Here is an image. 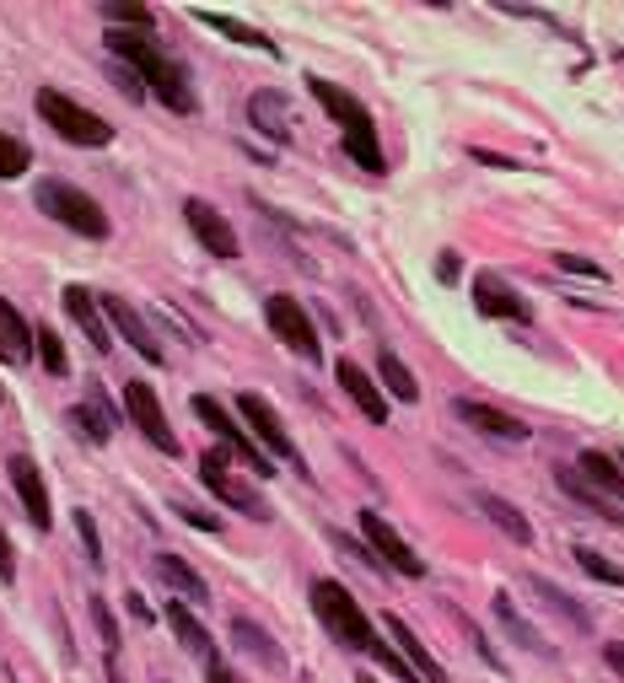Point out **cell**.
I'll use <instances>...</instances> for the list:
<instances>
[{
	"label": "cell",
	"mask_w": 624,
	"mask_h": 683,
	"mask_svg": "<svg viewBox=\"0 0 624 683\" xmlns=\"http://www.w3.org/2000/svg\"><path fill=\"white\" fill-rule=\"evenodd\" d=\"M312 614L323 620V629H328V635H334L345 651H367V657H372V662H382V668H388V673H393L398 683H420V673H415V668L398 657V646L377 640L372 620L361 614V603H356V598H350L339 581H328V576H323V581H312Z\"/></svg>",
	"instance_id": "1"
},
{
	"label": "cell",
	"mask_w": 624,
	"mask_h": 683,
	"mask_svg": "<svg viewBox=\"0 0 624 683\" xmlns=\"http://www.w3.org/2000/svg\"><path fill=\"white\" fill-rule=\"evenodd\" d=\"M108 49H114V60L129 65L140 81H146V92H157L173 114H194V86H188L184 65L173 60V55H162L146 33H125V27H108Z\"/></svg>",
	"instance_id": "2"
},
{
	"label": "cell",
	"mask_w": 624,
	"mask_h": 683,
	"mask_svg": "<svg viewBox=\"0 0 624 683\" xmlns=\"http://www.w3.org/2000/svg\"><path fill=\"white\" fill-rule=\"evenodd\" d=\"M308 92L317 97V108L334 119V125L345 129V151H350V162L356 167H367V173H388V162H382V146H377V125L372 114L361 108V97H350L345 86H334V81H317L312 76Z\"/></svg>",
	"instance_id": "3"
},
{
	"label": "cell",
	"mask_w": 624,
	"mask_h": 683,
	"mask_svg": "<svg viewBox=\"0 0 624 683\" xmlns=\"http://www.w3.org/2000/svg\"><path fill=\"white\" fill-rule=\"evenodd\" d=\"M33 199H38V210H49V221L70 227L76 238H92V243H103V238H108V216H103V205H97L92 194H81L76 184L44 178Z\"/></svg>",
	"instance_id": "4"
},
{
	"label": "cell",
	"mask_w": 624,
	"mask_h": 683,
	"mask_svg": "<svg viewBox=\"0 0 624 683\" xmlns=\"http://www.w3.org/2000/svg\"><path fill=\"white\" fill-rule=\"evenodd\" d=\"M33 103H38L44 125L55 129L60 140H70V146H108V140H114V125H108V119H97L92 108H81L76 97H65L55 86H44Z\"/></svg>",
	"instance_id": "5"
},
{
	"label": "cell",
	"mask_w": 624,
	"mask_h": 683,
	"mask_svg": "<svg viewBox=\"0 0 624 683\" xmlns=\"http://www.w3.org/2000/svg\"><path fill=\"white\" fill-rule=\"evenodd\" d=\"M194 415L221 436V447H227L232 458H243V463H249V474H264V479L275 474V468H269V452H264V447H258V441H253V436L243 431V426H238V420H232V415H227L210 393H199V398H194Z\"/></svg>",
	"instance_id": "6"
},
{
	"label": "cell",
	"mask_w": 624,
	"mask_h": 683,
	"mask_svg": "<svg viewBox=\"0 0 624 683\" xmlns=\"http://www.w3.org/2000/svg\"><path fill=\"white\" fill-rule=\"evenodd\" d=\"M199 479H205V490H210V496H221L232 511H243V517H253V522H264V517H269L264 496L253 490L249 479H238V474H232L227 452H205V458H199Z\"/></svg>",
	"instance_id": "7"
},
{
	"label": "cell",
	"mask_w": 624,
	"mask_h": 683,
	"mask_svg": "<svg viewBox=\"0 0 624 683\" xmlns=\"http://www.w3.org/2000/svg\"><path fill=\"white\" fill-rule=\"evenodd\" d=\"M264 323H269V328H275V339H280L286 350H297L302 361H317V356H323L317 328H312L308 308H302L297 297H269V302H264Z\"/></svg>",
	"instance_id": "8"
},
{
	"label": "cell",
	"mask_w": 624,
	"mask_h": 683,
	"mask_svg": "<svg viewBox=\"0 0 624 683\" xmlns=\"http://www.w3.org/2000/svg\"><path fill=\"white\" fill-rule=\"evenodd\" d=\"M125 409H129V420H135V431L146 436L157 452H178V431L167 426V415H162V404H157V393H151V382H129L125 387Z\"/></svg>",
	"instance_id": "9"
},
{
	"label": "cell",
	"mask_w": 624,
	"mask_h": 683,
	"mask_svg": "<svg viewBox=\"0 0 624 683\" xmlns=\"http://www.w3.org/2000/svg\"><path fill=\"white\" fill-rule=\"evenodd\" d=\"M184 221H188V232L199 238V248L205 253L238 258V232H232V221H227L210 199H184Z\"/></svg>",
	"instance_id": "10"
},
{
	"label": "cell",
	"mask_w": 624,
	"mask_h": 683,
	"mask_svg": "<svg viewBox=\"0 0 624 683\" xmlns=\"http://www.w3.org/2000/svg\"><path fill=\"white\" fill-rule=\"evenodd\" d=\"M361 533H367V544H372V555L382 565H393L398 576H426V559L415 555L393 528H388V517H377V511H361Z\"/></svg>",
	"instance_id": "11"
},
{
	"label": "cell",
	"mask_w": 624,
	"mask_h": 683,
	"mask_svg": "<svg viewBox=\"0 0 624 683\" xmlns=\"http://www.w3.org/2000/svg\"><path fill=\"white\" fill-rule=\"evenodd\" d=\"M5 474H11V485H16V496H22V506H27V522H33L38 533H49L55 511H49V490H44V474H38V463L16 452V458L5 463Z\"/></svg>",
	"instance_id": "12"
},
{
	"label": "cell",
	"mask_w": 624,
	"mask_h": 683,
	"mask_svg": "<svg viewBox=\"0 0 624 683\" xmlns=\"http://www.w3.org/2000/svg\"><path fill=\"white\" fill-rule=\"evenodd\" d=\"M238 409H243V420L253 426V436H258V441H264V447H269L275 458L297 463V441H291V431L280 426V415H275V409H269V404H264L258 393H243V398H238Z\"/></svg>",
	"instance_id": "13"
},
{
	"label": "cell",
	"mask_w": 624,
	"mask_h": 683,
	"mask_svg": "<svg viewBox=\"0 0 624 683\" xmlns=\"http://www.w3.org/2000/svg\"><path fill=\"white\" fill-rule=\"evenodd\" d=\"M474 308L485 312V317H506V323H528L533 317V308L500 275H474Z\"/></svg>",
	"instance_id": "14"
},
{
	"label": "cell",
	"mask_w": 624,
	"mask_h": 683,
	"mask_svg": "<svg viewBox=\"0 0 624 683\" xmlns=\"http://www.w3.org/2000/svg\"><path fill=\"white\" fill-rule=\"evenodd\" d=\"M382 629H388V640L398 646V657H404V662H409V668L420 673V683H447L441 662L431 657V651H426V640H420V635H415L409 624L398 620V614H388V620H382Z\"/></svg>",
	"instance_id": "15"
},
{
	"label": "cell",
	"mask_w": 624,
	"mask_h": 683,
	"mask_svg": "<svg viewBox=\"0 0 624 683\" xmlns=\"http://www.w3.org/2000/svg\"><path fill=\"white\" fill-rule=\"evenodd\" d=\"M65 312L76 317V328L92 339V350H108L114 339H108V312H103V302L86 291V286H65Z\"/></svg>",
	"instance_id": "16"
},
{
	"label": "cell",
	"mask_w": 624,
	"mask_h": 683,
	"mask_svg": "<svg viewBox=\"0 0 624 683\" xmlns=\"http://www.w3.org/2000/svg\"><path fill=\"white\" fill-rule=\"evenodd\" d=\"M97 302H103V312H108V323H114V328L125 334V339L135 345V350H140V356H146V361H162V345H157L151 323H146L140 312L129 308L125 297H97Z\"/></svg>",
	"instance_id": "17"
},
{
	"label": "cell",
	"mask_w": 624,
	"mask_h": 683,
	"mask_svg": "<svg viewBox=\"0 0 624 683\" xmlns=\"http://www.w3.org/2000/svg\"><path fill=\"white\" fill-rule=\"evenodd\" d=\"M452 409H458V420H463V426H474L479 436H496V441H528V426H522V420H511V415H500V409H490V404L458 398Z\"/></svg>",
	"instance_id": "18"
},
{
	"label": "cell",
	"mask_w": 624,
	"mask_h": 683,
	"mask_svg": "<svg viewBox=\"0 0 624 683\" xmlns=\"http://www.w3.org/2000/svg\"><path fill=\"white\" fill-rule=\"evenodd\" d=\"M576 474H581L603 500L624 506V463L620 458H609V452H581V458H576Z\"/></svg>",
	"instance_id": "19"
},
{
	"label": "cell",
	"mask_w": 624,
	"mask_h": 683,
	"mask_svg": "<svg viewBox=\"0 0 624 683\" xmlns=\"http://www.w3.org/2000/svg\"><path fill=\"white\" fill-rule=\"evenodd\" d=\"M151 570H157V581H162V587L184 592V603H194V609H205V603H210V587H205V576H199L188 559L157 555V559H151Z\"/></svg>",
	"instance_id": "20"
},
{
	"label": "cell",
	"mask_w": 624,
	"mask_h": 683,
	"mask_svg": "<svg viewBox=\"0 0 624 683\" xmlns=\"http://www.w3.org/2000/svg\"><path fill=\"white\" fill-rule=\"evenodd\" d=\"M334 377H339V387H345V393L356 398V409H361V415H367L372 426H382V420H388V398L377 393V382L361 372L356 361H339V367H334Z\"/></svg>",
	"instance_id": "21"
},
{
	"label": "cell",
	"mask_w": 624,
	"mask_h": 683,
	"mask_svg": "<svg viewBox=\"0 0 624 683\" xmlns=\"http://www.w3.org/2000/svg\"><path fill=\"white\" fill-rule=\"evenodd\" d=\"M249 119H253V129H264V135H275V140H291V103H286L280 92H253Z\"/></svg>",
	"instance_id": "22"
},
{
	"label": "cell",
	"mask_w": 624,
	"mask_h": 683,
	"mask_svg": "<svg viewBox=\"0 0 624 683\" xmlns=\"http://www.w3.org/2000/svg\"><path fill=\"white\" fill-rule=\"evenodd\" d=\"M70 426L86 436V441H108V436H114V426H119V420H114V409H108L103 387H92V393H86V404L70 415Z\"/></svg>",
	"instance_id": "23"
},
{
	"label": "cell",
	"mask_w": 624,
	"mask_h": 683,
	"mask_svg": "<svg viewBox=\"0 0 624 683\" xmlns=\"http://www.w3.org/2000/svg\"><path fill=\"white\" fill-rule=\"evenodd\" d=\"M555 485H561V490H565L570 500H576V506H587L592 517H603V522H620L614 500H603V496H598V490H592V485H587V479L576 474V463H561V468H555Z\"/></svg>",
	"instance_id": "24"
},
{
	"label": "cell",
	"mask_w": 624,
	"mask_h": 683,
	"mask_svg": "<svg viewBox=\"0 0 624 683\" xmlns=\"http://www.w3.org/2000/svg\"><path fill=\"white\" fill-rule=\"evenodd\" d=\"M194 22L216 27L221 38H232V44H243V49H264V55H280V49H275V38H264L258 27H243L238 16H221V11H194Z\"/></svg>",
	"instance_id": "25"
},
{
	"label": "cell",
	"mask_w": 624,
	"mask_h": 683,
	"mask_svg": "<svg viewBox=\"0 0 624 683\" xmlns=\"http://www.w3.org/2000/svg\"><path fill=\"white\" fill-rule=\"evenodd\" d=\"M479 511H485V517L496 522V528L506 533V539H511V544H522V549L533 544V522H528V517H522V511H517L511 500H500V496H479Z\"/></svg>",
	"instance_id": "26"
},
{
	"label": "cell",
	"mask_w": 624,
	"mask_h": 683,
	"mask_svg": "<svg viewBox=\"0 0 624 683\" xmlns=\"http://www.w3.org/2000/svg\"><path fill=\"white\" fill-rule=\"evenodd\" d=\"M27 350H33V328L22 323V312L0 297V356L5 361H27Z\"/></svg>",
	"instance_id": "27"
},
{
	"label": "cell",
	"mask_w": 624,
	"mask_h": 683,
	"mask_svg": "<svg viewBox=\"0 0 624 683\" xmlns=\"http://www.w3.org/2000/svg\"><path fill=\"white\" fill-rule=\"evenodd\" d=\"M528 587H533V598H539L544 609H555V614H561L565 624H576V629H592V614H587V609H581V603H576L570 592H561L555 581H544V576H533Z\"/></svg>",
	"instance_id": "28"
},
{
	"label": "cell",
	"mask_w": 624,
	"mask_h": 683,
	"mask_svg": "<svg viewBox=\"0 0 624 683\" xmlns=\"http://www.w3.org/2000/svg\"><path fill=\"white\" fill-rule=\"evenodd\" d=\"M167 629L184 640V651H194V657H210V635H205V624L194 620V614H188V603H178V598L167 603Z\"/></svg>",
	"instance_id": "29"
},
{
	"label": "cell",
	"mask_w": 624,
	"mask_h": 683,
	"mask_svg": "<svg viewBox=\"0 0 624 683\" xmlns=\"http://www.w3.org/2000/svg\"><path fill=\"white\" fill-rule=\"evenodd\" d=\"M232 640H238L249 657H258L264 668H280V662H286V657H280V646H275V640H269V635H264L253 620H232Z\"/></svg>",
	"instance_id": "30"
},
{
	"label": "cell",
	"mask_w": 624,
	"mask_h": 683,
	"mask_svg": "<svg viewBox=\"0 0 624 683\" xmlns=\"http://www.w3.org/2000/svg\"><path fill=\"white\" fill-rule=\"evenodd\" d=\"M377 372H382L388 393H393L398 404H415V398H420V382H415V372H409V367H404L393 350H382V356H377Z\"/></svg>",
	"instance_id": "31"
},
{
	"label": "cell",
	"mask_w": 624,
	"mask_h": 683,
	"mask_svg": "<svg viewBox=\"0 0 624 683\" xmlns=\"http://www.w3.org/2000/svg\"><path fill=\"white\" fill-rule=\"evenodd\" d=\"M496 620L506 624V635H511L517 646H528V651H539V657H550V646L539 640V629H533V624H528V620H522V614H517V609H511V598H506V592H500V598H496Z\"/></svg>",
	"instance_id": "32"
},
{
	"label": "cell",
	"mask_w": 624,
	"mask_h": 683,
	"mask_svg": "<svg viewBox=\"0 0 624 683\" xmlns=\"http://www.w3.org/2000/svg\"><path fill=\"white\" fill-rule=\"evenodd\" d=\"M570 555H576V565H581L592 581H603V587H624V565H614L609 555H598V549H587V544L570 549Z\"/></svg>",
	"instance_id": "33"
},
{
	"label": "cell",
	"mask_w": 624,
	"mask_h": 683,
	"mask_svg": "<svg viewBox=\"0 0 624 683\" xmlns=\"http://www.w3.org/2000/svg\"><path fill=\"white\" fill-rule=\"evenodd\" d=\"M33 350H38V361H44V367H49L55 377H65V372H70V361H65L60 334H55L49 323H38V328H33Z\"/></svg>",
	"instance_id": "34"
},
{
	"label": "cell",
	"mask_w": 624,
	"mask_h": 683,
	"mask_svg": "<svg viewBox=\"0 0 624 683\" xmlns=\"http://www.w3.org/2000/svg\"><path fill=\"white\" fill-rule=\"evenodd\" d=\"M97 11H103V22H108V27H125V33H135V27H151V5H119V0H103Z\"/></svg>",
	"instance_id": "35"
},
{
	"label": "cell",
	"mask_w": 624,
	"mask_h": 683,
	"mask_svg": "<svg viewBox=\"0 0 624 683\" xmlns=\"http://www.w3.org/2000/svg\"><path fill=\"white\" fill-rule=\"evenodd\" d=\"M27 162H33V157H27V146H22L16 135H5V129H0V178H22V173H27Z\"/></svg>",
	"instance_id": "36"
},
{
	"label": "cell",
	"mask_w": 624,
	"mask_h": 683,
	"mask_svg": "<svg viewBox=\"0 0 624 683\" xmlns=\"http://www.w3.org/2000/svg\"><path fill=\"white\" fill-rule=\"evenodd\" d=\"M92 620H97V635H103V651H108V657H119V629H114V620H108L103 598H92Z\"/></svg>",
	"instance_id": "37"
},
{
	"label": "cell",
	"mask_w": 624,
	"mask_h": 683,
	"mask_svg": "<svg viewBox=\"0 0 624 683\" xmlns=\"http://www.w3.org/2000/svg\"><path fill=\"white\" fill-rule=\"evenodd\" d=\"M76 533H81V544H86L92 565H103V539H97V528H92V511H76Z\"/></svg>",
	"instance_id": "38"
},
{
	"label": "cell",
	"mask_w": 624,
	"mask_h": 683,
	"mask_svg": "<svg viewBox=\"0 0 624 683\" xmlns=\"http://www.w3.org/2000/svg\"><path fill=\"white\" fill-rule=\"evenodd\" d=\"M108 76H114V86H119V92H125L129 103H140V97H146V81H140V76H135V70H129V65H114V70H108Z\"/></svg>",
	"instance_id": "39"
},
{
	"label": "cell",
	"mask_w": 624,
	"mask_h": 683,
	"mask_svg": "<svg viewBox=\"0 0 624 683\" xmlns=\"http://www.w3.org/2000/svg\"><path fill=\"white\" fill-rule=\"evenodd\" d=\"M555 264H561L565 275H592V280H603V269L587 264V258H576V253H555Z\"/></svg>",
	"instance_id": "40"
},
{
	"label": "cell",
	"mask_w": 624,
	"mask_h": 683,
	"mask_svg": "<svg viewBox=\"0 0 624 683\" xmlns=\"http://www.w3.org/2000/svg\"><path fill=\"white\" fill-rule=\"evenodd\" d=\"M205 683H243V679H238L221 657H210V662H205Z\"/></svg>",
	"instance_id": "41"
},
{
	"label": "cell",
	"mask_w": 624,
	"mask_h": 683,
	"mask_svg": "<svg viewBox=\"0 0 624 683\" xmlns=\"http://www.w3.org/2000/svg\"><path fill=\"white\" fill-rule=\"evenodd\" d=\"M178 517H184L188 528H205V533H216V528H221L216 517H205V511H194V506H178Z\"/></svg>",
	"instance_id": "42"
},
{
	"label": "cell",
	"mask_w": 624,
	"mask_h": 683,
	"mask_svg": "<svg viewBox=\"0 0 624 683\" xmlns=\"http://www.w3.org/2000/svg\"><path fill=\"white\" fill-rule=\"evenodd\" d=\"M603 657H609V668L624 679V646H620V640H609V646H603Z\"/></svg>",
	"instance_id": "43"
},
{
	"label": "cell",
	"mask_w": 624,
	"mask_h": 683,
	"mask_svg": "<svg viewBox=\"0 0 624 683\" xmlns=\"http://www.w3.org/2000/svg\"><path fill=\"white\" fill-rule=\"evenodd\" d=\"M437 275H441V280H458V258H452V253H441Z\"/></svg>",
	"instance_id": "44"
},
{
	"label": "cell",
	"mask_w": 624,
	"mask_h": 683,
	"mask_svg": "<svg viewBox=\"0 0 624 683\" xmlns=\"http://www.w3.org/2000/svg\"><path fill=\"white\" fill-rule=\"evenodd\" d=\"M11 570H16V565H11V544H5V533H0V576L11 581Z\"/></svg>",
	"instance_id": "45"
},
{
	"label": "cell",
	"mask_w": 624,
	"mask_h": 683,
	"mask_svg": "<svg viewBox=\"0 0 624 683\" xmlns=\"http://www.w3.org/2000/svg\"><path fill=\"white\" fill-rule=\"evenodd\" d=\"M129 614H135V624H151V609H146V603H140L135 592H129Z\"/></svg>",
	"instance_id": "46"
},
{
	"label": "cell",
	"mask_w": 624,
	"mask_h": 683,
	"mask_svg": "<svg viewBox=\"0 0 624 683\" xmlns=\"http://www.w3.org/2000/svg\"><path fill=\"white\" fill-rule=\"evenodd\" d=\"M108 683H125V673H119V662L108 657Z\"/></svg>",
	"instance_id": "47"
},
{
	"label": "cell",
	"mask_w": 624,
	"mask_h": 683,
	"mask_svg": "<svg viewBox=\"0 0 624 683\" xmlns=\"http://www.w3.org/2000/svg\"><path fill=\"white\" fill-rule=\"evenodd\" d=\"M361 683H372V679H361Z\"/></svg>",
	"instance_id": "48"
},
{
	"label": "cell",
	"mask_w": 624,
	"mask_h": 683,
	"mask_svg": "<svg viewBox=\"0 0 624 683\" xmlns=\"http://www.w3.org/2000/svg\"><path fill=\"white\" fill-rule=\"evenodd\" d=\"M620 463H624V452H620Z\"/></svg>",
	"instance_id": "49"
}]
</instances>
